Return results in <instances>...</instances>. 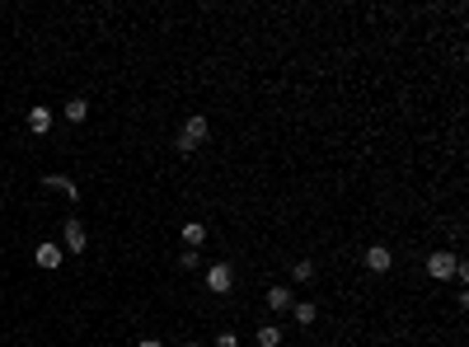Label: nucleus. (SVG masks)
<instances>
[{
	"instance_id": "nucleus-1",
	"label": "nucleus",
	"mask_w": 469,
	"mask_h": 347,
	"mask_svg": "<svg viewBox=\"0 0 469 347\" xmlns=\"http://www.w3.org/2000/svg\"><path fill=\"white\" fill-rule=\"evenodd\" d=\"M206 136H211V122H206L202 113H192V118L183 122V132L174 136V150H178V155H197V150L206 146Z\"/></svg>"
},
{
	"instance_id": "nucleus-2",
	"label": "nucleus",
	"mask_w": 469,
	"mask_h": 347,
	"mask_svg": "<svg viewBox=\"0 0 469 347\" xmlns=\"http://www.w3.org/2000/svg\"><path fill=\"white\" fill-rule=\"evenodd\" d=\"M460 272V253L451 249H437V253H427V277H437V282H446V277H455Z\"/></svg>"
},
{
	"instance_id": "nucleus-3",
	"label": "nucleus",
	"mask_w": 469,
	"mask_h": 347,
	"mask_svg": "<svg viewBox=\"0 0 469 347\" xmlns=\"http://www.w3.org/2000/svg\"><path fill=\"white\" fill-rule=\"evenodd\" d=\"M206 291H211V296H230L234 291V268L230 263H211V268H206Z\"/></svg>"
},
{
	"instance_id": "nucleus-4",
	"label": "nucleus",
	"mask_w": 469,
	"mask_h": 347,
	"mask_svg": "<svg viewBox=\"0 0 469 347\" xmlns=\"http://www.w3.org/2000/svg\"><path fill=\"white\" fill-rule=\"evenodd\" d=\"M33 263H38L43 272H57L66 263V249L62 244H38V249H33Z\"/></svg>"
},
{
	"instance_id": "nucleus-5",
	"label": "nucleus",
	"mask_w": 469,
	"mask_h": 347,
	"mask_svg": "<svg viewBox=\"0 0 469 347\" xmlns=\"http://www.w3.org/2000/svg\"><path fill=\"white\" fill-rule=\"evenodd\" d=\"M43 188H47V192H62L66 202H76V197H80L76 178H66V174H43Z\"/></svg>"
},
{
	"instance_id": "nucleus-6",
	"label": "nucleus",
	"mask_w": 469,
	"mask_h": 347,
	"mask_svg": "<svg viewBox=\"0 0 469 347\" xmlns=\"http://www.w3.org/2000/svg\"><path fill=\"white\" fill-rule=\"evenodd\" d=\"M366 268H371V272H390L394 268V253L385 249V244H371V249H366Z\"/></svg>"
},
{
	"instance_id": "nucleus-7",
	"label": "nucleus",
	"mask_w": 469,
	"mask_h": 347,
	"mask_svg": "<svg viewBox=\"0 0 469 347\" xmlns=\"http://www.w3.org/2000/svg\"><path fill=\"white\" fill-rule=\"evenodd\" d=\"M29 132H33V136H47V132H52V108L33 104V108H29Z\"/></svg>"
},
{
	"instance_id": "nucleus-8",
	"label": "nucleus",
	"mask_w": 469,
	"mask_h": 347,
	"mask_svg": "<svg viewBox=\"0 0 469 347\" xmlns=\"http://www.w3.org/2000/svg\"><path fill=\"white\" fill-rule=\"evenodd\" d=\"M85 244H90V239H85V225L66 221V253H85Z\"/></svg>"
},
{
	"instance_id": "nucleus-9",
	"label": "nucleus",
	"mask_w": 469,
	"mask_h": 347,
	"mask_svg": "<svg viewBox=\"0 0 469 347\" xmlns=\"http://www.w3.org/2000/svg\"><path fill=\"white\" fill-rule=\"evenodd\" d=\"M291 305H296V300H291L286 286H272V291H267V310H272V315H286Z\"/></svg>"
},
{
	"instance_id": "nucleus-10",
	"label": "nucleus",
	"mask_w": 469,
	"mask_h": 347,
	"mask_svg": "<svg viewBox=\"0 0 469 347\" xmlns=\"http://www.w3.org/2000/svg\"><path fill=\"white\" fill-rule=\"evenodd\" d=\"M291 315H296V324H300V329H310L314 319H319V310H314L310 300H296V305H291Z\"/></svg>"
},
{
	"instance_id": "nucleus-11",
	"label": "nucleus",
	"mask_w": 469,
	"mask_h": 347,
	"mask_svg": "<svg viewBox=\"0 0 469 347\" xmlns=\"http://www.w3.org/2000/svg\"><path fill=\"white\" fill-rule=\"evenodd\" d=\"M178 230H183V244H188V249H197V244L206 239V225L202 221H188V225H178Z\"/></svg>"
},
{
	"instance_id": "nucleus-12",
	"label": "nucleus",
	"mask_w": 469,
	"mask_h": 347,
	"mask_svg": "<svg viewBox=\"0 0 469 347\" xmlns=\"http://www.w3.org/2000/svg\"><path fill=\"white\" fill-rule=\"evenodd\" d=\"M253 343H258V347H281V329H277V324H263Z\"/></svg>"
},
{
	"instance_id": "nucleus-13",
	"label": "nucleus",
	"mask_w": 469,
	"mask_h": 347,
	"mask_svg": "<svg viewBox=\"0 0 469 347\" xmlns=\"http://www.w3.org/2000/svg\"><path fill=\"white\" fill-rule=\"evenodd\" d=\"M85 118H90V104H85V99H71V104H66V122H85Z\"/></svg>"
},
{
	"instance_id": "nucleus-14",
	"label": "nucleus",
	"mask_w": 469,
	"mask_h": 347,
	"mask_svg": "<svg viewBox=\"0 0 469 347\" xmlns=\"http://www.w3.org/2000/svg\"><path fill=\"white\" fill-rule=\"evenodd\" d=\"M178 268H183V272H197V268H202V253H197V249H183V253H178Z\"/></svg>"
},
{
	"instance_id": "nucleus-15",
	"label": "nucleus",
	"mask_w": 469,
	"mask_h": 347,
	"mask_svg": "<svg viewBox=\"0 0 469 347\" xmlns=\"http://www.w3.org/2000/svg\"><path fill=\"white\" fill-rule=\"evenodd\" d=\"M291 277H296V282H314V263H310V258L291 263Z\"/></svg>"
},
{
	"instance_id": "nucleus-16",
	"label": "nucleus",
	"mask_w": 469,
	"mask_h": 347,
	"mask_svg": "<svg viewBox=\"0 0 469 347\" xmlns=\"http://www.w3.org/2000/svg\"><path fill=\"white\" fill-rule=\"evenodd\" d=\"M216 347H239V333H230V329L216 333Z\"/></svg>"
},
{
	"instance_id": "nucleus-17",
	"label": "nucleus",
	"mask_w": 469,
	"mask_h": 347,
	"mask_svg": "<svg viewBox=\"0 0 469 347\" xmlns=\"http://www.w3.org/2000/svg\"><path fill=\"white\" fill-rule=\"evenodd\" d=\"M136 347H164L160 338H136Z\"/></svg>"
},
{
	"instance_id": "nucleus-18",
	"label": "nucleus",
	"mask_w": 469,
	"mask_h": 347,
	"mask_svg": "<svg viewBox=\"0 0 469 347\" xmlns=\"http://www.w3.org/2000/svg\"><path fill=\"white\" fill-rule=\"evenodd\" d=\"M188 347H202V343H188Z\"/></svg>"
}]
</instances>
